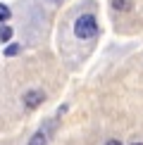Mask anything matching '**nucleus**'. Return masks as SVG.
<instances>
[{
    "instance_id": "423d86ee",
    "label": "nucleus",
    "mask_w": 143,
    "mask_h": 145,
    "mask_svg": "<svg viewBox=\"0 0 143 145\" xmlns=\"http://www.w3.org/2000/svg\"><path fill=\"white\" fill-rule=\"evenodd\" d=\"M10 17H12V10H10L5 3H0V24H5Z\"/></svg>"
},
{
    "instance_id": "1a4fd4ad",
    "label": "nucleus",
    "mask_w": 143,
    "mask_h": 145,
    "mask_svg": "<svg viewBox=\"0 0 143 145\" xmlns=\"http://www.w3.org/2000/svg\"><path fill=\"white\" fill-rule=\"evenodd\" d=\"M134 145H143V143H134Z\"/></svg>"
},
{
    "instance_id": "20e7f679",
    "label": "nucleus",
    "mask_w": 143,
    "mask_h": 145,
    "mask_svg": "<svg viewBox=\"0 0 143 145\" xmlns=\"http://www.w3.org/2000/svg\"><path fill=\"white\" fill-rule=\"evenodd\" d=\"M134 7V0H112V10L117 12H129Z\"/></svg>"
},
{
    "instance_id": "39448f33",
    "label": "nucleus",
    "mask_w": 143,
    "mask_h": 145,
    "mask_svg": "<svg viewBox=\"0 0 143 145\" xmlns=\"http://www.w3.org/2000/svg\"><path fill=\"white\" fill-rule=\"evenodd\" d=\"M10 38H12V29L7 24H0V43H10Z\"/></svg>"
},
{
    "instance_id": "6e6552de",
    "label": "nucleus",
    "mask_w": 143,
    "mask_h": 145,
    "mask_svg": "<svg viewBox=\"0 0 143 145\" xmlns=\"http://www.w3.org/2000/svg\"><path fill=\"white\" fill-rule=\"evenodd\" d=\"M105 145H122V140H115V138H112V140H107Z\"/></svg>"
},
{
    "instance_id": "f257e3e1",
    "label": "nucleus",
    "mask_w": 143,
    "mask_h": 145,
    "mask_svg": "<svg viewBox=\"0 0 143 145\" xmlns=\"http://www.w3.org/2000/svg\"><path fill=\"white\" fill-rule=\"evenodd\" d=\"M74 36L79 40H93L98 36V19L95 14L86 12V14H79L74 19Z\"/></svg>"
},
{
    "instance_id": "7ed1b4c3",
    "label": "nucleus",
    "mask_w": 143,
    "mask_h": 145,
    "mask_svg": "<svg viewBox=\"0 0 143 145\" xmlns=\"http://www.w3.org/2000/svg\"><path fill=\"white\" fill-rule=\"evenodd\" d=\"M43 102H45V93L43 90L31 88V90L24 93V107H26V110H36V107H41Z\"/></svg>"
},
{
    "instance_id": "f03ea898",
    "label": "nucleus",
    "mask_w": 143,
    "mask_h": 145,
    "mask_svg": "<svg viewBox=\"0 0 143 145\" xmlns=\"http://www.w3.org/2000/svg\"><path fill=\"white\" fill-rule=\"evenodd\" d=\"M64 112H67V105H62V107L57 110V117H55V119H48L45 124H41V129L36 131L31 138H29L26 145H48V140H50V136H52V129L57 126V119L62 117Z\"/></svg>"
},
{
    "instance_id": "0eeeda50",
    "label": "nucleus",
    "mask_w": 143,
    "mask_h": 145,
    "mask_svg": "<svg viewBox=\"0 0 143 145\" xmlns=\"http://www.w3.org/2000/svg\"><path fill=\"white\" fill-rule=\"evenodd\" d=\"M17 52H19V45H17V43H12V45L5 48V55H7V57H14Z\"/></svg>"
},
{
    "instance_id": "9d476101",
    "label": "nucleus",
    "mask_w": 143,
    "mask_h": 145,
    "mask_svg": "<svg viewBox=\"0 0 143 145\" xmlns=\"http://www.w3.org/2000/svg\"><path fill=\"white\" fill-rule=\"evenodd\" d=\"M52 3H60V0H52Z\"/></svg>"
}]
</instances>
